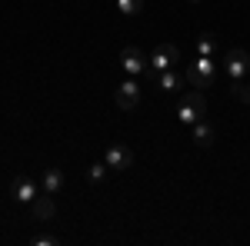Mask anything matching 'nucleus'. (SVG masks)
I'll return each mask as SVG.
<instances>
[{
	"mask_svg": "<svg viewBox=\"0 0 250 246\" xmlns=\"http://www.w3.org/2000/svg\"><path fill=\"white\" fill-rule=\"evenodd\" d=\"M190 87H197V90H207V87H213L217 83V60L213 57H197L187 67V76H184Z\"/></svg>",
	"mask_w": 250,
	"mask_h": 246,
	"instance_id": "nucleus-1",
	"label": "nucleus"
},
{
	"mask_svg": "<svg viewBox=\"0 0 250 246\" xmlns=\"http://www.w3.org/2000/svg\"><path fill=\"white\" fill-rule=\"evenodd\" d=\"M224 74L230 76L233 83H240V80L250 74V54L247 50H240V47L227 50V54H224Z\"/></svg>",
	"mask_w": 250,
	"mask_h": 246,
	"instance_id": "nucleus-2",
	"label": "nucleus"
},
{
	"mask_svg": "<svg viewBox=\"0 0 250 246\" xmlns=\"http://www.w3.org/2000/svg\"><path fill=\"white\" fill-rule=\"evenodd\" d=\"M147 60H150V74H164V70H170L173 63L180 60V50H177L173 43H160L157 54H154V57H147Z\"/></svg>",
	"mask_w": 250,
	"mask_h": 246,
	"instance_id": "nucleus-3",
	"label": "nucleus"
},
{
	"mask_svg": "<svg viewBox=\"0 0 250 246\" xmlns=\"http://www.w3.org/2000/svg\"><path fill=\"white\" fill-rule=\"evenodd\" d=\"M104 163L110 170H130L134 167V150L124 147V143H114V147H107V153H104Z\"/></svg>",
	"mask_w": 250,
	"mask_h": 246,
	"instance_id": "nucleus-4",
	"label": "nucleus"
},
{
	"mask_svg": "<svg viewBox=\"0 0 250 246\" xmlns=\"http://www.w3.org/2000/svg\"><path fill=\"white\" fill-rule=\"evenodd\" d=\"M114 100H117V107H120V110H134L137 103H140V87H137L134 76H130V80H124V83L117 87Z\"/></svg>",
	"mask_w": 250,
	"mask_h": 246,
	"instance_id": "nucleus-5",
	"label": "nucleus"
},
{
	"mask_svg": "<svg viewBox=\"0 0 250 246\" xmlns=\"http://www.w3.org/2000/svg\"><path fill=\"white\" fill-rule=\"evenodd\" d=\"M147 63H150V60L144 57V50H137V47H127V50L120 54V67H124L130 76L147 74Z\"/></svg>",
	"mask_w": 250,
	"mask_h": 246,
	"instance_id": "nucleus-6",
	"label": "nucleus"
},
{
	"mask_svg": "<svg viewBox=\"0 0 250 246\" xmlns=\"http://www.w3.org/2000/svg\"><path fill=\"white\" fill-rule=\"evenodd\" d=\"M190 130H193V143H197V147H204V150H207V147L217 143V127L207 123V120H197Z\"/></svg>",
	"mask_w": 250,
	"mask_h": 246,
	"instance_id": "nucleus-7",
	"label": "nucleus"
},
{
	"mask_svg": "<svg viewBox=\"0 0 250 246\" xmlns=\"http://www.w3.org/2000/svg\"><path fill=\"white\" fill-rule=\"evenodd\" d=\"M30 209H34V216H37V220H54V216H57V203H54V193L34 196Z\"/></svg>",
	"mask_w": 250,
	"mask_h": 246,
	"instance_id": "nucleus-8",
	"label": "nucleus"
},
{
	"mask_svg": "<svg viewBox=\"0 0 250 246\" xmlns=\"http://www.w3.org/2000/svg\"><path fill=\"white\" fill-rule=\"evenodd\" d=\"M10 193H14V200H17V203H34V196H37V183H34L30 176H20Z\"/></svg>",
	"mask_w": 250,
	"mask_h": 246,
	"instance_id": "nucleus-9",
	"label": "nucleus"
},
{
	"mask_svg": "<svg viewBox=\"0 0 250 246\" xmlns=\"http://www.w3.org/2000/svg\"><path fill=\"white\" fill-rule=\"evenodd\" d=\"M154 83L160 87V90H180V83H184V76H180V74H173V67H170V70H164V74H157V76H154Z\"/></svg>",
	"mask_w": 250,
	"mask_h": 246,
	"instance_id": "nucleus-10",
	"label": "nucleus"
},
{
	"mask_svg": "<svg viewBox=\"0 0 250 246\" xmlns=\"http://www.w3.org/2000/svg\"><path fill=\"white\" fill-rule=\"evenodd\" d=\"M60 187H63V170L50 167V170L43 173V193H54V196H57Z\"/></svg>",
	"mask_w": 250,
	"mask_h": 246,
	"instance_id": "nucleus-11",
	"label": "nucleus"
},
{
	"mask_svg": "<svg viewBox=\"0 0 250 246\" xmlns=\"http://www.w3.org/2000/svg\"><path fill=\"white\" fill-rule=\"evenodd\" d=\"M177 120H180V123H187V127H193V123H197V120H204V116H200V114L190 107V103L184 100V103L177 107Z\"/></svg>",
	"mask_w": 250,
	"mask_h": 246,
	"instance_id": "nucleus-12",
	"label": "nucleus"
},
{
	"mask_svg": "<svg viewBox=\"0 0 250 246\" xmlns=\"http://www.w3.org/2000/svg\"><path fill=\"white\" fill-rule=\"evenodd\" d=\"M197 54H200V57H213V54H217V40H213V34H200V40H197Z\"/></svg>",
	"mask_w": 250,
	"mask_h": 246,
	"instance_id": "nucleus-13",
	"label": "nucleus"
},
{
	"mask_svg": "<svg viewBox=\"0 0 250 246\" xmlns=\"http://www.w3.org/2000/svg\"><path fill=\"white\" fill-rule=\"evenodd\" d=\"M184 100H187V103H190V107H193V110H197V114H200V116H207V96L200 94L197 87H193V90H190V94H187V96H184Z\"/></svg>",
	"mask_w": 250,
	"mask_h": 246,
	"instance_id": "nucleus-14",
	"label": "nucleus"
},
{
	"mask_svg": "<svg viewBox=\"0 0 250 246\" xmlns=\"http://www.w3.org/2000/svg\"><path fill=\"white\" fill-rule=\"evenodd\" d=\"M114 3H117V10L127 14V17H137L144 10V0H114Z\"/></svg>",
	"mask_w": 250,
	"mask_h": 246,
	"instance_id": "nucleus-15",
	"label": "nucleus"
},
{
	"mask_svg": "<svg viewBox=\"0 0 250 246\" xmlns=\"http://www.w3.org/2000/svg\"><path fill=\"white\" fill-rule=\"evenodd\" d=\"M107 170H110L107 163H94V167L87 170V180H90V183H104V176H107Z\"/></svg>",
	"mask_w": 250,
	"mask_h": 246,
	"instance_id": "nucleus-16",
	"label": "nucleus"
},
{
	"mask_svg": "<svg viewBox=\"0 0 250 246\" xmlns=\"http://www.w3.org/2000/svg\"><path fill=\"white\" fill-rule=\"evenodd\" d=\"M233 96H237L240 103H250V83H244V80L233 83Z\"/></svg>",
	"mask_w": 250,
	"mask_h": 246,
	"instance_id": "nucleus-17",
	"label": "nucleus"
},
{
	"mask_svg": "<svg viewBox=\"0 0 250 246\" xmlns=\"http://www.w3.org/2000/svg\"><path fill=\"white\" fill-rule=\"evenodd\" d=\"M57 236H34V246H57Z\"/></svg>",
	"mask_w": 250,
	"mask_h": 246,
	"instance_id": "nucleus-18",
	"label": "nucleus"
},
{
	"mask_svg": "<svg viewBox=\"0 0 250 246\" xmlns=\"http://www.w3.org/2000/svg\"><path fill=\"white\" fill-rule=\"evenodd\" d=\"M190 3H200V0H190Z\"/></svg>",
	"mask_w": 250,
	"mask_h": 246,
	"instance_id": "nucleus-19",
	"label": "nucleus"
}]
</instances>
